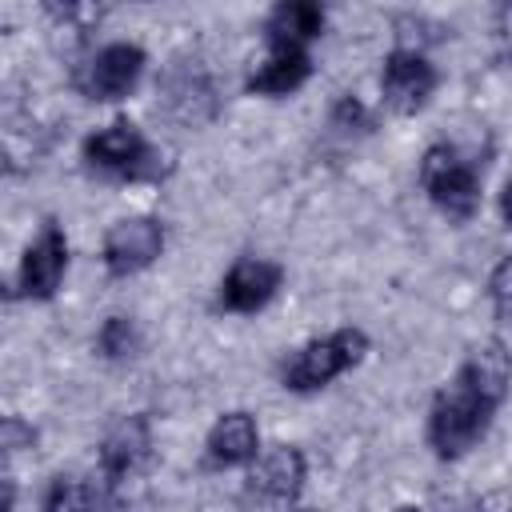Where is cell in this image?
<instances>
[{
	"mask_svg": "<svg viewBox=\"0 0 512 512\" xmlns=\"http://www.w3.org/2000/svg\"><path fill=\"white\" fill-rule=\"evenodd\" d=\"M500 216H504V224L512 228V176H508L504 188H500Z\"/></svg>",
	"mask_w": 512,
	"mask_h": 512,
	"instance_id": "cell-22",
	"label": "cell"
},
{
	"mask_svg": "<svg viewBox=\"0 0 512 512\" xmlns=\"http://www.w3.org/2000/svg\"><path fill=\"white\" fill-rule=\"evenodd\" d=\"M32 444H36L32 424H24L20 416H4V424H0V448H4V456L12 460L16 452H28Z\"/></svg>",
	"mask_w": 512,
	"mask_h": 512,
	"instance_id": "cell-21",
	"label": "cell"
},
{
	"mask_svg": "<svg viewBox=\"0 0 512 512\" xmlns=\"http://www.w3.org/2000/svg\"><path fill=\"white\" fill-rule=\"evenodd\" d=\"M144 48L140 44H128V40H112L104 48H96L92 56H84V64H76L72 72V84L84 100H96V104H116L124 96L136 92L140 76H144Z\"/></svg>",
	"mask_w": 512,
	"mask_h": 512,
	"instance_id": "cell-5",
	"label": "cell"
},
{
	"mask_svg": "<svg viewBox=\"0 0 512 512\" xmlns=\"http://www.w3.org/2000/svg\"><path fill=\"white\" fill-rule=\"evenodd\" d=\"M96 352L104 360H112V364L132 360L140 352V328H136V320L132 316H108L100 324V332H96Z\"/></svg>",
	"mask_w": 512,
	"mask_h": 512,
	"instance_id": "cell-17",
	"label": "cell"
},
{
	"mask_svg": "<svg viewBox=\"0 0 512 512\" xmlns=\"http://www.w3.org/2000/svg\"><path fill=\"white\" fill-rule=\"evenodd\" d=\"M40 8L56 24H68L72 32H92L104 16V0H40Z\"/></svg>",
	"mask_w": 512,
	"mask_h": 512,
	"instance_id": "cell-18",
	"label": "cell"
},
{
	"mask_svg": "<svg viewBox=\"0 0 512 512\" xmlns=\"http://www.w3.org/2000/svg\"><path fill=\"white\" fill-rule=\"evenodd\" d=\"M284 284V268L276 260H264V256H240L232 260V268L220 276V308L224 312H236V316H252L260 312Z\"/></svg>",
	"mask_w": 512,
	"mask_h": 512,
	"instance_id": "cell-12",
	"label": "cell"
},
{
	"mask_svg": "<svg viewBox=\"0 0 512 512\" xmlns=\"http://www.w3.org/2000/svg\"><path fill=\"white\" fill-rule=\"evenodd\" d=\"M152 456V420L148 412H128L120 420H112L96 444V468L100 480L120 488L128 476H136Z\"/></svg>",
	"mask_w": 512,
	"mask_h": 512,
	"instance_id": "cell-9",
	"label": "cell"
},
{
	"mask_svg": "<svg viewBox=\"0 0 512 512\" xmlns=\"http://www.w3.org/2000/svg\"><path fill=\"white\" fill-rule=\"evenodd\" d=\"M312 76L308 48H268V56L248 72L244 92L248 96H292Z\"/></svg>",
	"mask_w": 512,
	"mask_h": 512,
	"instance_id": "cell-15",
	"label": "cell"
},
{
	"mask_svg": "<svg viewBox=\"0 0 512 512\" xmlns=\"http://www.w3.org/2000/svg\"><path fill=\"white\" fill-rule=\"evenodd\" d=\"M508 384H512V352L500 340L472 344L460 368L452 372V380L432 396L428 448L440 460L468 456L484 440L496 408L508 396Z\"/></svg>",
	"mask_w": 512,
	"mask_h": 512,
	"instance_id": "cell-1",
	"label": "cell"
},
{
	"mask_svg": "<svg viewBox=\"0 0 512 512\" xmlns=\"http://www.w3.org/2000/svg\"><path fill=\"white\" fill-rule=\"evenodd\" d=\"M204 456L212 468H248L260 456V424L252 412L232 408L224 412L208 436H204Z\"/></svg>",
	"mask_w": 512,
	"mask_h": 512,
	"instance_id": "cell-13",
	"label": "cell"
},
{
	"mask_svg": "<svg viewBox=\"0 0 512 512\" xmlns=\"http://www.w3.org/2000/svg\"><path fill=\"white\" fill-rule=\"evenodd\" d=\"M116 504V488L104 480H80V476H52L40 508L44 512H68V508H112Z\"/></svg>",
	"mask_w": 512,
	"mask_h": 512,
	"instance_id": "cell-16",
	"label": "cell"
},
{
	"mask_svg": "<svg viewBox=\"0 0 512 512\" xmlns=\"http://www.w3.org/2000/svg\"><path fill=\"white\" fill-rule=\"evenodd\" d=\"M420 188L452 220H468L480 208V172L452 144H428L424 148V156H420Z\"/></svg>",
	"mask_w": 512,
	"mask_h": 512,
	"instance_id": "cell-4",
	"label": "cell"
},
{
	"mask_svg": "<svg viewBox=\"0 0 512 512\" xmlns=\"http://www.w3.org/2000/svg\"><path fill=\"white\" fill-rule=\"evenodd\" d=\"M68 276V236L56 220H44L40 232L28 240L24 256H20V268H16V288L12 296H24V300H52L60 292Z\"/></svg>",
	"mask_w": 512,
	"mask_h": 512,
	"instance_id": "cell-7",
	"label": "cell"
},
{
	"mask_svg": "<svg viewBox=\"0 0 512 512\" xmlns=\"http://www.w3.org/2000/svg\"><path fill=\"white\" fill-rule=\"evenodd\" d=\"M324 32V0H276L264 16L268 48H308Z\"/></svg>",
	"mask_w": 512,
	"mask_h": 512,
	"instance_id": "cell-14",
	"label": "cell"
},
{
	"mask_svg": "<svg viewBox=\"0 0 512 512\" xmlns=\"http://www.w3.org/2000/svg\"><path fill=\"white\" fill-rule=\"evenodd\" d=\"M436 84H440V72H436L432 60H428L424 52H416V48H392V52L384 56V64H380V96H384V104H388L392 112H400V116L420 112V108L432 100Z\"/></svg>",
	"mask_w": 512,
	"mask_h": 512,
	"instance_id": "cell-10",
	"label": "cell"
},
{
	"mask_svg": "<svg viewBox=\"0 0 512 512\" xmlns=\"http://www.w3.org/2000/svg\"><path fill=\"white\" fill-rule=\"evenodd\" d=\"M132 4H148V0H132Z\"/></svg>",
	"mask_w": 512,
	"mask_h": 512,
	"instance_id": "cell-23",
	"label": "cell"
},
{
	"mask_svg": "<svg viewBox=\"0 0 512 512\" xmlns=\"http://www.w3.org/2000/svg\"><path fill=\"white\" fill-rule=\"evenodd\" d=\"M368 352V336L364 328H336L328 336H316L308 344H300L284 364H280V384L288 392H320L328 388L336 376H344L352 364H360Z\"/></svg>",
	"mask_w": 512,
	"mask_h": 512,
	"instance_id": "cell-3",
	"label": "cell"
},
{
	"mask_svg": "<svg viewBox=\"0 0 512 512\" xmlns=\"http://www.w3.org/2000/svg\"><path fill=\"white\" fill-rule=\"evenodd\" d=\"M80 156L92 172L108 180H164L172 168L168 156L132 120H112L108 128L84 136Z\"/></svg>",
	"mask_w": 512,
	"mask_h": 512,
	"instance_id": "cell-2",
	"label": "cell"
},
{
	"mask_svg": "<svg viewBox=\"0 0 512 512\" xmlns=\"http://www.w3.org/2000/svg\"><path fill=\"white\" fill-rule=\"evenodd\" d=\"M488 300L496 308L500 320L512 316V256H504L492 272H488Z\"/></svg>",
	"mask_w": 512,
	"mask_h": 512,
	"instance_id": "cell-20",
	"label": "cell"
},
{
	"mask_svg": "<svg viewBox=\"0 0 512 512\" xmlns=\"http://www.w3.org/2000/svg\"><path fill=\"white\" fill-rule=\"evenodd\" d=\"M160 252H164V224L156 216H124L104 232V244H100L104 272L116 280L152 268Z\"/></svg>",
	"mask_w": 512,
	"mask_h": 512,
	"instance_id": "cell-8",
	"label": "cell"
},
{
	"mask_svg": "<svg viewBox=\"0 0 512 512\" xmlns=\"http://www.w3.org/2000/svg\"><path fill=\"white\" fill-rule=\"evenodd\" d=\"M172 124L180 128H204L220 112L216 84L200 60H176L160 76V104H156Z\"/></svg>",
	"mask_w": 512,
	"mask_h": 512,
	"instance_id": "cell-6",
	"label": "cell"
},
{
	"mask_svg": "<svg viewBox=\"0 0 512 512\" xmlns=\"http://www.w3.org/2000/svg\"><path fill=\"white\" fill-rule=\"evenodd\" d=\"M328 120H332V128H340V132H368V128H372V112L360 104V96H348V92L332 104Z\"/></svg>",
	"mask_w": 512,
	"mask_h": 512,
	"instance_id": "cell-19",
	"label": "cell"
},
{
	"mask_svg": "<svg viewBox=\"0 0 512 512\" xmlns=\"http://www.w3.org/2000/svg\"><path fill=\"white\" fill-rule=\"evenodd\" d=\"M308 480V460L296 444H272L260 448V456L248 464V496L256 504H296Z\"/></svg>",
	"mask_w": 512,
	"mask_h": 512,
	"instance_id": "cell-11",
	"label": "cell"
}]
</instances>
